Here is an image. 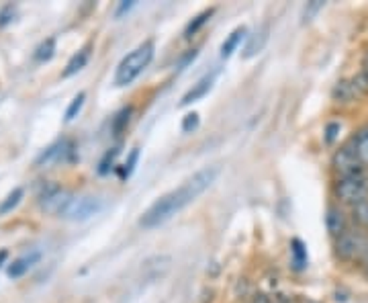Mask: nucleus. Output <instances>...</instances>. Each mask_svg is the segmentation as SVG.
Listing matches in <instances>:
<instances>
[{
    "instance_id": "18",
    "label": "nucleus",
    "mask_w": 368,
    "mask_h": 303,
    "mask_svg": "<svg viewBox=\"0 0 368 303\" xmlns=\"http://www.w3.org/2000/svg\"><path fill=\"white\" fill-rule=\"evenodd\" d=\"M213 12H215V8H209V10H203L201 14H197V17L186 25V29H184V37H186V39L195 37V35L209 23V19L213 17Z\"/></svg>"
},
{
    "instance_id": "1",
    "label": "nucleus",
    "mask_w": 368,
    "mask_h": 303,
    "mask_svg": "<svg viewBox=\"0 0 368 303\" xmlns=\"http://www.w3.org/2000/svg\"><path fill=\"white\" fill-rule=\"evenodd\" d=\"M219 176V166H207L199 172H195L188 180H184L178 189L162 195L155 199L140 218V227L153 229V227L166 224L176 213H180L184 207H188L197 197H201Z\"/></svg>"
},
{
    "instance_id": "29",
    "label": "nucleus",
    "mask_w": 368,
    "mask_h": 303,
    "mask_svg": "<svg viewBox=\"0 0 368 303\" xmlns=\"http://www.w3.org/2000/svg\"><path fill=\"white\" fill-rule=\"evenodd\" d=\"M12 17H14V6L12 4L2 6V10H0V27H6L12 21Z\"/></svg>"
},
{
    "instance_id": "16",
    "label": "nucleus",
    "mask_w": 368,
    "mask_h": 303,
    "mask_svg": "<svg viewBox=\"0 0 368 303\" xmlns=\"http://www.w3.org/2000/svg\"><path fill=\"white\" fill-rule=\"evenodd\" d=\"M131 115H133V107L129 105V107H123V109L113 117L111 132H113L115 138H119V136L125 134V129H127V125H129V121H131Z\"/></svg>"
},
{
    "instance_id": "15",
    "label": "nucleus",
    "mask_w": 368,
    "mask_h": 303,
    "mask_svg": "<svg viewBox=\"0 0 368 303\" xmlns=\"http://www.w3.org/2000/svg\"><path fill=\"white\" fill-rule=\"evenodd\" d=\"M350 146L356 150L358 154V158L362 160V164L368 168V125L365 127H360L354 136H352V140H350Z\"/></svg>"
},
{
    "instance_id": "19",
    "label": "nucleus",
    "mask_w": 368,
    "mask_h": 303,
    "mask_svg": "<svg viewBox=\"0 0 368 303\" xmlns=\"http://www.w3.org/2000/svg\"><path fill=\"white\" fill-rule=\"evenodd\" d=\"M350 220L358 229L368 231V199L362 203H356L354 207H350Z\"/></svg>"
},
{
    "instance_id": "8",
    "label": "nucleus",
    "mask_w": 368,
    "mask_h": 303,
    "mask_svg": "<svg viewBox=\"0 0 368 303\" xmlns=\"http://www.w3.org/2000/svg\"><path fill=\"white\" fill-rule=\"evenodd\" d=\"M325 227H327V233L336 240L340 238L346 229H348V218L344 213V209L340 205H329L327 211H325Z\"/></svg>"
},
{
    "instance_id": "35",
    "label": "nucleus",
    "mask_w": 368,
    "mask_h": 303,
    "mask_svg": "<svg viewBox=\"0 0 368 303\" xmlns=\"http://www.w3.org/2000/svg\"><path fill=\"white\" fill-rule=\"evenodd\" d=\"M301 303H319V302H313V300H301Z\"/></svg>"
},
{
    "instance_id": "6",
    "label": "nucleus",
    "mask_w": 368,
    "mask_h": 303,
    "mask_svg": "<svg viewBox=\"0 0 368 303\" xmlns=\"http://www.w3.org/2000/svg\"><path fill=\"white\" fill-rule=\"evenodd\" d=\"M332 170H334L336 178H352V176L367 174V166L358 158L356 150L350 146V142L334 152V156H332Z\"/></svg>"
},
{
    "instance_id": "17",
    "label": "nucleus",
    "mask_w": 368,
    "mask_h": 303,
    "mask_svg": "<svg viewBox=\"0 0 368 303\" xmlns=\"http://www.w3.org/2000/svg\"><path fill=\"white\" fill-rule=\"evenodd\" d=\"M291 258H293L294 271H303L309 262V256H307V246L303 244V240L293 238L291 240Z\"/></svg>"
},
{
    "instance_id": "20",
    "label": "nucleus",
    "mask_w": 368,
    "mask_h": 303,
    "mask_svg": "<svg viewBox=\"0 0 368 303\" xmlns=\"http://www.w3.org/2000/svg\"><path fill=\"white\" fill-rule=\"evenodd\" d=\"M54 54H56V39L50 37V39H45L37 45L33 58H35V62H50L54 58Z\"/></svg>"
},
{
    "instance_id": "10",
    "label": "nucleus",
    "mask_w": 368,
    "mask_h": 303,
    "mask_svg": "<svg viewBox=\"0 0 368 303\" xmlns=\"http://www.w3.org/2000/svg\"><path fill=\"white\" fill-rule=\"evenodd\" d=\"M332 101L338 103V105H352V103L360 101V96H358V92H356V88H354V84H352L350 78H342V80H338L334 84V88H332Z\"/></svg>"
},
{
    "instance_id": "25",
    "label": "nucleus",
    "mask_w": 368,
    "mask_h": 303,
    "mask_svg": "<svg viewBox=\"0 0 368 303\" xmlns=\"http://www.w3.org/2000/svg\"><path fill=\"white\" fill-rule=\"evenodd\" d=\"M199 125H201V115H199L197 111H191V113H186V115L182 117V132H184V134L197 132Z\"/></svg>"
},
{
    "instance_id": "5",
    "label": "nucleus",
    "mask_w": 368,
    "mask_h": 303,
    "mask_svg": "<svg viewBox=\"0 0 368 303\" xmlns=\"http://www.w3.org/2000/svg\"><path fill=\"white\" fill-rule=\"evenodd\" d=\"M102 209V199L94 197V195H80V197H70L66 201V205L60 209V218L68 220V222H86L92 216H96Z\"/></svg>"
},
{
    "instance_id": "33",
    "label": "nucleus",
    "mask_w": 368,
    "mask_h": 303,
    "mask_svg": "<svg viewBox=\"0 0 368 303\" xmlns=\"http://www.w3.org/2000/svg\"><path fill=\"white\" fill-rule=\"evenodd\" d=\"M362 72H367L368 74V54L365 56V60H362Z\"/></svg>"
},
{
    "instance_id": "36",
    "label": "nucleus",
    "mask_w": 368,
    "mask_h": 303,
    "mask_svg": "<svg viewBox=\"0 0 368 303\" xmlns=\"http://www.w3.org/2000/svg\"><path fill=\"white\" fill-rule=\"evenodd\" d=\"M367 267H368V260H367Z\"/></svg>"
},
{
    "instance_id": "14",
    "label": "nucleus",
    "mask_w": 368,
    "mask_h": 303,
    "mask_svg": "<svg viewBox=\"0 0 368 303\" xmlns=\"http://www.w3.org/2000/svg\"><path fill=\"white\" fill-rule=\"evenodd\" d=\"M88 60H90V45H86V48H82L80 52H76L72 58H70V62L66 64V70L62 72L64 78H70V76L78 74L86 64H88Z\"/></svg>"
},
{
    "instance_id": "7",
    "label": "nucleus",
    "mask_w": 368,
    "mask_h": 303,
    "mask_svg": "<svg viewBox=\"0 0 368 303\" xmlns=\"http://www.w3.org/2000/svg\"><path fill=\"white\" fill-rule=\"evenodd\" d=\"M215 80H217V70L215 72H211V74H205L197 84H193V88L180 98V107H188V105H193V103H199L201 98H205L209 92H211V88H213V84H215Z\"/></svg>"
},
{
    "instance_id": "34",
    "label": "nucleus",
    "mask_w": 368,
    "mask_h": 303,
    "mask_svg": "<svg viewBox=\"0 0 368 303\" xmlns=\"http://www.w3.org/2000/svg\"><path fill=\"white\" fill-rule=\"evenodd\" d=\"M4 260H6V250H2V252H0V267H2V262H4Z\"/></svg>"
},
{
    "instance_id": "21",
    "label": "nucleus",
    "mask_w": 368,
    "mask_h": 303,
    "mask_svg": "<svg viewBox=\"0 0 368 303\" xmlns=\"http://www.w3.org/2000/svg\"><path fill=\"white\" fill-rule=\"evenodd\" d=\"M23 189H12L8 195H6V199L0 203V216H6V213H10L19 203H21V199H23Z\"/></svg>"
},
{
    "instance_id": "22",
    "label": "nucleus",
    "mask_w": 368,
    "mask_h": 303,
    "mask_svg": "<svg viewBox=\"0 0 368 303\" xmlns=\"http://www.w3.org/2000/svg\"><path fill=\"white\" fill-rule=\"evenodd\" d=\"M138 160H140V148H133L131 154H129V158H127V162H125L123 166H119V168H117V174H119V178H121V180H127V178L133 174Z\"/></svg>"
},
{
    "instance_id": "4",
    "label": "nucleus",
    "mask_w": 368,
    "mask_h": 303,
    "mask_svg": "<svg viewBox=\"0 0 368 303\" xmlns=\"http://www.w3.org/2000/svg\"><path fill=\"white\" fill-rule=\"evenodd\" d=\"M334 197L340 205L354 207L368 199V174L352 176V178H336L334 182Z\"/></svg>"
},
{
    "instance_id": "13",
    "label": "nucleus",
    "mask_w": 368,
    "mask_h": 303,
    "mask_svg": "<svg viewBox=\"0 0 368 303\" xmlns=\"http://www.w3.org/2000/svg\"><path fill=\"white\" fill-rule=\"evenodd\" d=\"M246 33H248V29L246 27H237V29H233L229 35H227V39L221 43V58H231L233 56V52L239 48V43L243 41V37H246Z\"/></svg>"
},
{
    "instance_id": "9",
    "label": "nucleus",
    "mask_w": 368,
    "mask_h": 303,
    "mask_svg": "<svg viewBox=\"0 0 368 303\" xmlns=\"http://www.w3.org/2000/svg\"><path fill=\"white\" fill-rule=\"evenodd\" d=\"M268 33H270V25H268V23L260 25V27L248 37V43H246V48H243L241 58H243V60H250V58L258 56V54L264 50L266 41H268Z\"/></svg>"
},
{
    "instance_id": "30",
    "label": "nucleus",
    "mask_w": 368,
    "mask_h": 303,
    "mask_svg": "<svg viewBox=\"0 0 368 303\" xmlns=\"http://www.w3.org/2000/svg\"><path fill=\"white\" fill-rule=\"evenodd\" d=\"M197 56H199V50H188V52L180 58V62H178V70H184Z\"/></svg>"
},
{
    "instance_id": "31",
    "label": "nucleus",
    "mask_w": 368,
    "mask_h": 303,
    "mask_svg": "<svg viewBox=\"0 0 368 303\" xmlns=\"http://www.w3.org/2000/svg\"><path fill=\"white\" fill-rule=\"evenodd\" d=\"M133 4H136L133 0H125V2H121V4H119V8L115 10V17H123L125 12H129V10L133 8Z\"/></svg>"
},
{
    "instance_id": "28",
    "label": "nucleus",
    "mask_w": 368,
    "mask_h": 303,
    "mask_svg": "<svg viewBox=\"0 0 368 303\" xmlns=\"http://www.w3.org/2000/svg\"><path fill=\"white\" fill-rule=\"evenodd\" d=\"M340 129H342V125H340L338 121H329V123L325 125V132H323L325 144H334V142L338 140V136H340Z\"/></svg>"
},
{
    "instance_id": "26",
    "label": "nucleus",
    "mask_w": 368,
    "mask_h": 303,
    "mask_svg": "<svg viewBox=\"0 0 368 303\" xmlns=\"http://www.w3.org/2000/svg\"><path fill=\"white\" fill-rule=\"evenodd\" d=\"M325 6V2L323 0H313V2H307L305 6H303V23H309V21H313V17L321 10Z\"/></svg>"
},
{
    "instance_id": "27",
    "label": "nucleus",
    "mask_w": 368,
    "mask_h": 303,
    "mask_svg": "<svg viewBox=\"0 0 368 303\" xmlns=\"http://www.w3.org/2000/svg\"><path fill=\"white\" fill-rule=\"evenodd\" d=\"M350 80H352V84H354V88H356L358 96H360V98H362V96H367L368 94V74L367 72H358L356 76H352Z\"/></svg>"
},
{
    "instance_id": "11",
    "label": "nucleus",
    "mask_w": 368,
    "mask_h": 303,
    "mask_svg": "<svg viewBox=\"0 0 368 303\" xmlns=\"http://www.w3.org/2000/svg\"><path fill=\"white\" fill-rule=\"evenodd\" d=\"M74 150V146L68 142V140H58L56 144H52L50 148L41 152L35 160L37 166H43V164H52L56 160H64L66 156H70Z\"/></svg>"
},
{
    "instance_id": "23",
    "label": "nucleus",
    "mask_w": 368,
    "mask_h": 303,
    "mask_svg": "<svg viewBox=\"0 0 368 303\" xmlns=\"http://www.w3.org/2000/svg\"><path fill=\"white\" fill-rule=\"evenodd\" d=\"M84 101H86V92H78V94L74 96L72 103H70L68 109H66V121H68V123L74 121V119L80 115V111H82V107H84Z\"/></svg>"
},
{
    "instance_id": "12",
    "label": "nucleus",
    "mask_w": 368,
    "mask_h": 303,
    "mask_svg": "<svg viewBox=\"0 0 368 303\" xmlns=\"http://www.w3.org/2000/svg\"><path fill=\"white\" fill-rule=\"evenodd\" d=\"M39 260H41V252L33 250V252H29V254H23V256L14 258V260L8 264V271H6V273H8L10 279H19V277H23L25 273H29V269H33Z\"/></svg>"
},
{
    "instance_id": "2",
    "label": "nucleus",
    "mask_w": 368,
    "mask_h": 303,
    "mask_svg": "<svg viewBox=\"0 0 368 303\" xmlns=\"http://www.w3.org/2000/svg\"><path fill=\"white\" fill-rule=\"evenodd\" d=\"M153 54H155V45L151 39H146L136 50H131L117 66L115 86H129L136 78H140V74L151 64Z\"/></svg>"
},
{
    "instance_id": "24",
    "label": "nucleus",
    "mask_w": 368,
    "mask_h": 303,
    "mask_svg": "<svg viewBox=\"0 0 368 303\" xmlns=\"http://www.w3.org/2000/svg\"><path fill=\"white\" fill-rule=\"evenodd\" d=\"M117 156H119V148H111V150L107 152V154L102 156L100 164H98V174H109V172L115 168Z\"/></svg>"
},
{
    "instance_id": "32",
    "label": "nucleus",
    "mask_w": 368,
    "mask_h": 303,
    "mask_svg": "<svg viewBox=\"0 0 368 303\" xmlns=\"http://www.w3.org/2000/svg\"><path fill=\"white\" fill-rule=\"evenodd\" d=\"M250 303H272V300H270L266 293H256V295L250 300Z\"/></svg>"
},
{
    "instance_id": "3",
    "label": "nucleus",
    "mask_w": 368,
    "mask_h": 303,
    "mask_svg": "<svg viewBox=\"0 0 368 303\" xmlns=\"http://www.w3.org/2000/svg\"><path fill=\"white\" fill-rule=\"evenodd\" d=\"M336 256L344 262L368 260V231L348 227L340 238H336Z\"/></svg>"
}]
</instances>
